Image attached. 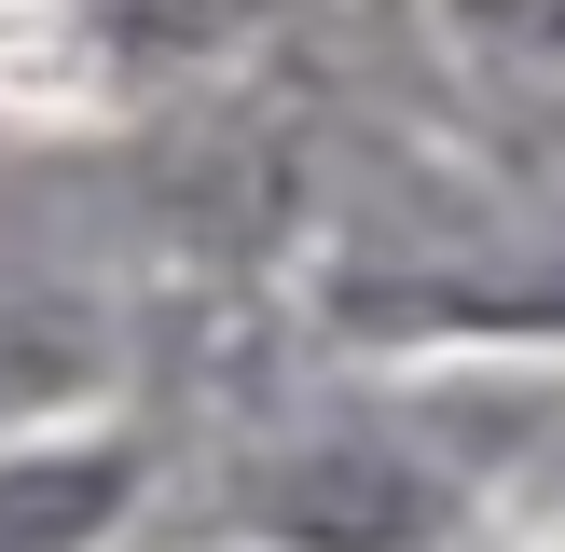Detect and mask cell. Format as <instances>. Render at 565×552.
<instances>
[{
    "label": "cell",
    "mask_w": 565,
    "mask_h": 552,
    "mask_svg": "<svg viewBox=\"0 0 565 552\" xmlns=\"http://www.w3.org/2000/svg\"><path fill=\"white\" fill-rule=\"evenodd\" d=\"M125 469L110 456H55V469H0V552H70L83 524L110 511Z\"/></svg>",
    "instance_id": "cell-1"
}]
</instances>
